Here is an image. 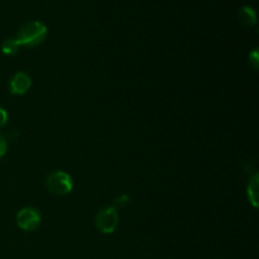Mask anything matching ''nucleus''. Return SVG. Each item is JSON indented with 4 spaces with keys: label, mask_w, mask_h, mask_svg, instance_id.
<instances>
[{
    "label": "nucleus",
    "mask_w": 259,
    "mask_h": 259,
    "mask_svg": "<svg viewBox=\"0 0 259 259\" xmlns=\"http://www.w3.org/2000/svg\"><path fill=\"white\" fill-rule=\"evenodd\" d=\"M47 27L39 20H32L20 27L17 33V42L23 47L33 48L42 45L47 37Z\"/></svg>",
    "instance_id": "obj_1"
},
{
    "label": "nucleus",
    "mask_w": 259,
    "mask_h": 259,
    "mask_svg": "<svg viewBox=\"0 0 259 259\" xmlns=\"http://www.w3.org/2000/svg\"><path fill=\"white\" fill-rule=\"evenodd\" d=\"M46 189L50 194L56 196H65L68 195L73 189L72 179L65 171H53L46 177Z\"/></svg>",
    "instance_id": "obj_2"
},
{
    "label": "nucleus",
    "mask_w": 259,
    "mask_h": 259,
    "mask_svg": "<svg viewBox=\"0 0 259 259\" xmlns=\"http://www.w3.org/2000/svg\"><path fill=\"white\" fill-rule=\"evenodd\" d=\"M118 225L119 214L114 206L103 207L95 215V228L103 234H113Z\"/></svg>",
    "instance_id": "obj_3"
},
{
    "label": "nucleus",
    "mask_w": 259,
    "mask_h": 259,
    "mask_svg": "<svg viewBox=\"0 0 259 259\" xmlns=\"http://www.w3.org/2000/svg\"><path fill=\"white\" fill-rule=\"evenodd\" d=\"M42 217L34 207H23L17 214V225L24 232H34L39 228Z\"/></svg>",
    "instance_id": "obj_4"
},
{
    "label": "nucleus",
    "mask_w": 259,
    "mask_h": 259,
    "mask_svg": "<svg viewBox=\"0 0 259 259\" xmlns=\"http://www.w3.org/2000/svg\"><path fill=\"white\" fill-rule=\"evenodd\" d=\"M32 86V78L25 72H17L12 77L9 83L10 93L13 95H24Z\"/></svg>",
    "instance_id": "obj_5"
},
{
    "label": "nucleus",
    "mask_w": 259,
    "mask_h": 259,
    "mask_svg": "<svg viewBox=\"0 0 259 259\" xmlns=\"http://www.w3.org/2000/svg\"><path fill=\"white\" fill-rule=\"evenodd\" d=\"M248 200L254 207L259 205V175L255 174L252 179L249 180V184L247 186Z\"/></svg>",
    "instance_id": "obj_6"
},
{
    "label": "nucleus",
    "mask_w": 259,
    "mask_h": 259,
    "mask_svg": "<svg viewBox=\"0 0 259 259\" xmlns=\"http://www.w3.org/2000/svg\"><path fill=\"white\" fill-rule=\"evenodd\" d=\"M239 19L245 27H253L257 23V14H255V10L250 7H243L240 8L239 13Z\"/></svg>",
    "instance_id": "obj_7"
},
{
    "label": "nucleus",
    "mask_w": 259,
    "mask_h": 259,
    "mask_svg": "<svg viewBox=\"0 0 259 259\" xmlns=\"http://www.w3.org/2000/svg\"><path fill=\"white\" fill-rule=\"evenodd\" d=\"M19 43L15 38H7L2 43V52L7 56H13L19 51Z\"/></svg>",
    "instance_id": "obj_8"
},
{
    "label": "nucleus",
    "mask_w": 259,
    "mask_h": 259,
    "mask_svg": "<svg viewBox=\"0 0 259 259\" xmlns=\"http://www.w3.org/2000/svg\"><path fill=\"white\" fill-rule=\"evenodd\" d=\"M131 202V196H128V195H121L120 197H118V199L115 200V205H114V207H125L128 206V204Z\"/></svg>",
    "instance_id": "obj_9"
},
{
    "label": "nucleus",
    "mask_w": 259,
    "mask_h": 259,
    "mask_svg": "<svg viewBox=\"0 0 259 259\" xmlns=\"http://www.w3.org/2000/svg\"><path fill=\"white\" fill-rule=\"evenodd\" d=\"M249 63L254 70H258L259 67V55L257 50H253L249 55Z\"/></svg>",
    "instance_id": "obj_10"
},
{
    "label": "nucleus",
    "mask_w": 259,
    "mask_h": 259,
    "mask_svg": "<svg viewBox=\"0 0 259 259\" xmlns=\"http://www.w3.org/2000/svg\"><path fill=\"white\" fill-rule=\"evenodd\" d=\"M8 120H9V115H8V111L5 110L3 106H0V129L4 128L8 124Z\"/></svg>",
    "instance_id": "obj_11"
},
{
    "label": "nucleus",
    "mask_w": 259,
    "mask_h": 259,
    "mask_svg": "<svg viewBox=\"0 0 259 259\" xmlns=\"http://www.w3.org/2000/svg\"><path fill=\"white\" fill-rule=\"evenodd\" d=\"M8 151V142H7V138H5L4 136H3L2 133H0V159L3 158V157L5 156V153H7Z\"/></svg>",
    "instance_id": "obj_12"
}]
</instances>
